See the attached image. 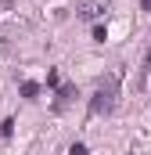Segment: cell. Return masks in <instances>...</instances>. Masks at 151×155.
Here are the masks:
<instances>
[{"label":"cell","instance_id":"6da1fadb","mask_svg":"<svg viewBox=\"0 0 151 155\" xmlns=\"http://www.w3.org/2000/svg\"><path fill=\"white\" fill-rule=\"evenodd\" d=\"M115 105H119V72H108L97 79V90L90 97V116H112Z\"/></svg>","mask_w":151,"mask_h":155},{"label":"cell","instance_id":"7a4b0ae2","mask_svg":"<svg viewBox=\"0 0 151 155\" xmlns=\"http://www.w3.org/2000/svg\"><path fill=\"white\" fill-rule=\"evenodd\" d=\"M112 11V0H79L76 4V18L79 22H97Z\"/></svg>","mask_w":151,"mask_h":155},{"label":"cell","instance_id":"3957f363","mask_svg":"<svg viewBox=\"0 0 151 155\" xmlns=\"http://www.w3.org/2000/svg\"><path fill=\"white\" fill-rule=\"evenodd\" d=\"M76 97H79L76 83H61V87H58V97H54V112H65V108L72 105Z\"/></svg>","mask_w":151,"mask_h":155},{"label":"cell","instance_id":"277c9868","mask_svg":"<svg viewBox=\"0 0 151 155\" xmlns=\"http://www.w3.org/2000/svg\"><path fill=\"white\" fill-rule=\"evenodd\" d=\"M40 94H43V87H40L36 79H25V83H22V97H25V101H36Z\"/></svg>","mask_w":151,"mask_h":155},{"label":"cell","instance_id":"5b68a950","mask_svg":"<svg viewBox=\"0 0 151 155\" xmlns=\"http://www.w3.org/2000/svg\"><path fill=\"white\" fill-rule=\"evenodd\" d=\"M11 134H14V119H4L0 123V137H11Z\"/></svg>","mask_w":151,"mask_h":155},{"label":"cell","instance_id":"8992f818","mask_svg":"<svg viewBox=\"0 0 151 155\" xmlns=\"http://www.w3.org/2000/svg\"><path fill=\"white\" fill-rule=\"evenodd\" d=\"M94 40L104 43V40H108V29H104V25H94Z\"/></svg>","mask_w":151,"mask_h":155},{"label":"cell","instance_id":"52a82bcc","mask_svg":"<svg viewBox=\"0 0 151 155\" xmlns=\"http://www.w3.org/2000/svg\"><path fill=\"white\" fill-rule=\"evenodd\" d=\"M47 87H54V90L61 87V83H58V69H50V72H47Z\"/></svg>","mask_w":151,"mask_h":155},{"label":"cell","instance_id":"ba28073f","mask_svg":"<svg viewBox=\"0 0 151 155\" xmlns=\"http://www.w3.org/2000/svg\"><path fill=\"white\" fill-rule=\"evenodd\" d=\"M69 155H86V144H83V141H76L72 148H69Z\"/></svg>","mask_w":151,"mask_h":155},{"label":"cell","instance_id":"9c48e42d","mask_svg":"<svg viewBox=\"0 0 151 155\" xmlns=\"http://www.w3.org/2000/svg\"><path fill=\"white\" fill-rule=\"evenodd\" d=\"M140 7H144V11H151V0H140Z\"/></svg>","mask_w":151,"mask_h":155}]
</instances>
